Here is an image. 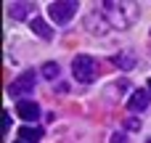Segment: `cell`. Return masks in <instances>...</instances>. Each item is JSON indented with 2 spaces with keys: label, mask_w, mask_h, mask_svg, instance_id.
<instances>
[{
  "label": "cell",
  "mask_w": 151,
  "mask_h": 143,
  "mask_svg": "<svg viewBox=\"0 0 151 143\" xmlns=\"http://www.w3.org/2000/svg\"><path fill=\"white\" fill-rule=\"evenodd\" d=\"M101 13L106 16V21L114 27V29H127L138 21L141 16V8L138 3H119V0H109L101 5Z\"/></svg>",
  "instance_id": "6da1fadb"
},
{
  "label": "cell",
  "mask_w": 151,
  "mask_h": 143,
  "mask_svg": "<svg viewBox=\"0 0 151 143\" xmlns=\"http://www.w3.org/2000/svg\"><path fill=\"white\" fill-rule=\"evenodd\" d=\"M72 72H74V80H77V82L90 85V82L98 77V61H96L93 56H88V53H80V56H74V61H72Z\"/></svg>",
  "instance_id": "7a4b0ae2"
},
{
  "label": "cell",
  "mask_w": 151,
  "mask_h": 143,
  "mask_svg": "<svg viewBox=\"0 0 151 143\" xmlns=\"http://www.w3.org/2000/svg\"><path fill=\"white\" fill-rule=\"evenodd\" d=\"M74 13H77V3H74V0H66V3H50V5H48V16H50L56 24H69Z\"/></svg>",
  "instance_id": "3957f363"
},
{
  "label": "cell",
  "mask_w": 151,
  "mask_h": 143,
  "mask_svg": "<svg viewBox=\"0 0 151 143\" xmlns=\"http://www.w3.org/2000/svg\"><path fill=\"white\" fill-rule=\"evenodd\" d=\"M35 85H37V72H35V69H27V72H21V74L16 77V82H11L8 93H11V96L32 93V90H35Z\"/></svg>",
  "instance_id": "277c9868"
},
{
  "label": "cell",
  "mask_w": 151,
  "mask_h": 143,
  "mask_svg": "<svg viewBox=\"0 0 151 143\" xmlns=\"http://www.w3.org/2000/svg\"><path fill=\"white\" fill-rule=\"evenodd\" d=\"M109 21H106V16L101 13V11H96V13H88L85 16V29L90 32V34H106L109 32Z\"/></svg>",
  "instance_id": "5b68a950"
},
{
  "label": "cell",
  "mask_w": 151,
  "mask_h": 143,
  "mask_svg": "<svg viewBox=\"0 0 151 143\" xmlns=\"http://www.w3.org/2000/svg\"><path fill=\"white\" fill-rule=\"evenodd\" d=\"M149 109V90H133L127 98V111H146Z\"/></svg>",
  "instance_id": "8992f818"
},
{
  "label": "cell",
  "mask_w": 151,
  "mask_h": 143,
  "mask_svg": "<svg viewBox=\"0 0 151 143\" xmlns=\"http://www.w3.org/2000/svg\"><path fill=\"white\" fill-rule=\"evenodd\" d=\"M16 114H19L24 122H35V119L40 117V106H37L35 101H24V98H21V101L16 103Z\"/></svg>",
  "instance_id": "52a82bcc"
},
{
  "label": "cell",
  "mask_w": 151,
  "mask_h": 143,
  "mask_svg": "<svg viewBox=\"0 0 151 143\" xmlns=\"http://www.w3.org/2000/svg\"><path fill=\"white\" fill-rule=\"evenodd\" d=\"M29 27H32V32H35L37 37H42V40H53V29H50V24H48L42 16H35V19L29 21Z\"/></svg>",
  "instance_id": "ba28073f"
},
{
  "label": "cell",
  "mask_w": 151,
  "mask_h": 143,
  "mask_svg": "<svg viewBox=\"0 0 151 143\" xmlns=\"http://www.w3.org/2000/svg\"><path fill=\"white\" fill-rule=\"evenodd\" d=\"M111 64H114V66H119L122 72H133V69H135V56H133L130 50H122V53L111 56Z\"/></svg>",
  "instance_id": "9c48e42d"
},
{
  "label": "cell",
  "mask_w": 151,
  "mask_h": 143,
  "mask_svg": "<svg viewBox=\"0 0 151 143\" xmlns=\"http://www.w3.org/2000/svg\"><path fill=\"white\" fill-rule=\"evenodd\" d=\"M32 8H35V3H11V5H8V13H11V19L24 21V19L29 16Z\"/></svg>",
  "instance_id": "30bf717a"
},
{
  "label": "cell",
  "mask_w": 151,
  "mask_h": 143,
  "mask_svg": "<svg viewBox=\"0 0 151 143\" xmlns=\"http://www.w3.org/2000/svg\"><path fill=\"white\" fill-rule=\"evenodd\" d=\"M19 135H21L24 143H37L40 138H42V130H40V127H21Z\"/></svg>",
  "instance_id": "8fae6325"
},
{
  "label": "cell",
  "mask_w": 151,
  "mask_h": 143,
  "mask_svg": "<svg viewBox=\"0 0 151 143\" xmlns=\"http://www.w3.org/2000/svg\"><path fill=\"white\" fill-rule=\"evenodd\" d=\"M58 72H61V66H58L56 61L42 64V77H45V80H56V77H58Z\"/></svg>",
  "instance_id": "7c38bea8"
},
{
  "label": "cell",
  "mask_w": 151,
  "mask_h": 143,
  "mask_svg": "<svg viewBox=\"0 0 151 143\" xmlns=\"http://www.w3.org/2000/svg\"><path fill=\"white\" fill-rule=\"evenodd\" d=\"M111 143H130V138H127L125 133H114V135H111Z\"/></svg>",
  "instance_id": "4fadbf2b"
},
{
  "label": "cell",
  "mask_w": 151,
  "mask_h": 143,
  "mask_svg": "<svg viewBox=\"0 0 151 143\" xmlns=\"http://www.w3.org/2000/svg\"><path fill=\"white\" fill-rule=\"evenodd\" d=\"M125 127H127V130H138V127H141V119H135V117H130V119L125 122Z\"/></svg>",
  "instance_id": "5bb4252c"
},
{
  "label": "cell",
  "mask_w": 151,
  "mask_h": 143,
  "mask_svg": "<svg viewBox=\"0 0 151 143\" xmlns=\"http://www.w3.org/2000/svg\"><path fill=\"white\" fill-rule=\"evenodd\" d=\"M56 93H61V96L69 93V82H58V85H56Z\"/></svg>",
  "instance_id": "9a60e30c"
},
{
  "label": "cell",
  "mask_w": 151,
  "mask_h": 143,
  "mask_svg": "<svg viewBox=\"0 0 151 143\" xmlns=\"http://www.w3.org/2000/svg\"><path fill=\"white\" fill-rule=\"evenodd\" d=\"M146 90H151V80H149V88H146Z\"/></svg>",
  "instance_id": "2e32d148"
},
{
  "label": "cell",
  "mask_w": 151,
  "mask_h": 143,
  "mask_svg": "<svg viewBox=\"0 0 151 143\" xmlns=\"http://www.w3.org/2000/svg\"><path fill=\"white\" fill-rule=\"evenodd\" d=\"M13 143H24V141H21V138H19V141H13Z\"/></svg>",
  "instance_id": "e0dca14e"
},
{
  "label": "cell",
  "mask_w": 151,
  "mask_h": 143,
  "mask_svg": "<svg viewBox=\"0 0 151 143\" xmlns=\"http://www.w3.org/2000/svg\"><path fill=\"white\" fill-rule=\"evenodd\" d=\"M146 143H151V141H146Z\"/></svg>",
  "instance_id": "ac0fdd59"
}]
</instances>
